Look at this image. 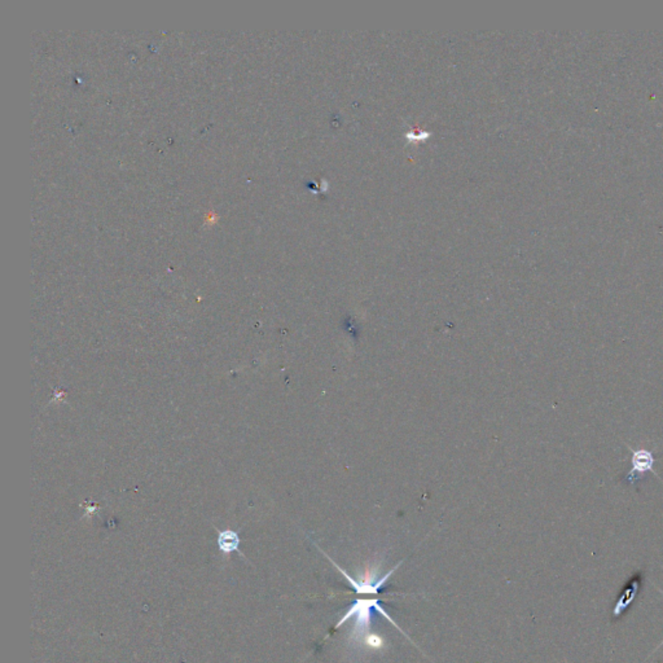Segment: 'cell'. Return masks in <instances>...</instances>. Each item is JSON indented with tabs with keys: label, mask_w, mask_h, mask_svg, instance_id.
I'll list each match as a JSON object with an SVG mask.
<instances>
[{
	"label": "cell",
	"mask_w": 663,
	"mask_h": 663,
	"mask_svg": "<svg viewBox=\"0 0 663 663\" xmlns=\"http://www.w3.org/2000/svg\"><path fill=\"white\" fill-rule=\"evenodd\" d=\"M655 458L652 452L648 450H637L632 452L631 455V469L628 472L627 476L625 479H627V483H636V481L640 479L641 476L649 473L653 465H655Z\"/></svg>",
	"instance_id": "1"
},
{
	"label": "cell",
	"mask_w": 663,
	"mask_h": 663,
	"mask_svg": "<svg viewBox=\"0 0 663 663\" xmlns=\"http://www.w3.org/2000/svg\"><path fill=\"white\" fill-rule=\"evenodd\" d=\"M639 590H640V578H639V575H636L632 579H629V582L626 584V587L623 590V593H620L618 600L615 602V606L613 609V617L614 618L620 617L627 609L628 605L631 602H634L637 593H639Z\"/></svg>",
	"instance_id": "2"
},
{
	"label": "cell",
	"mask_w": 663,
	"mask_h": 663,
	"mask_svg": "<svg viewBox=\"0 0 663 663\" xmlns=\"http://www.w3.org/2000/svg\"><path fill=\"white\" fill-rule=\"evenodd\" d=\"M218 546L224 555H230L239 549L240 538L238 532L232 530L221 531L218 537Z\"/></svg>",
	"instance_id": "3"
},
{
	"label": "cell",
	"mask_w": 663,
	"mask_h": 663,
	"mask_svg": "<svg viewBox=\"0 0 663 663\" xmlns=\"http://www.w3.org/2000/svg\"><path fill=\"white\" fill-rule=\"evenodd\" d=\"M657 590H658V591H660V593H661V595H663V591H662V590H661V588H658V587H657ZM661 646H663V640H662V641H661V643H660V646H657V648H655V650H657V649H660V648H661Z\"/></svg>",
	"instance_id": "4"
}]
</instances>
